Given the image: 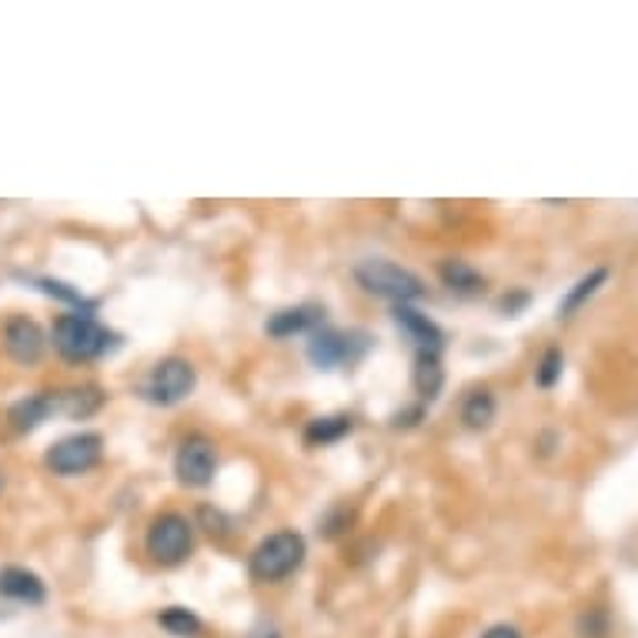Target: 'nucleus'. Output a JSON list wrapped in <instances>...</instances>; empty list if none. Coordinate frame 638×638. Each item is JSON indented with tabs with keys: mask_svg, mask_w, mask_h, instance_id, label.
Masks as SVG:
<instances>
[{
	"mask_svg": "<svg viewBox=\"0 0 638 638\" xmlns=\"http://www.w3.org/2000/svg\"><path fill=\"white\" fill-rule=\"evenodd\" d=\"M111 342H114V335L97 322L94 314L71 311L54 322V348L64 362H74V365L94 362L111 348Z\"/></svg>",
	"mask_w": 638,
	"mask_h": 638,
	"instance_id": "1",
	"label": "nucleus"
},
{
	"mask_svg": "<svg viewBox=\"0 0 638 638\" xmlns=\"http://www.w3.org/2000/svg\"><path fill=\"white\" fill-rule=\"evenodd\" d=\"M304 555H307L304 538L297 532L284 529V532H274V535H268V538H261L254 545L248 568H251L254 582H281V578H287V575H294L301 568Z\"/></svg>",
	"mask_w": 638,
	"mask_h": 638,
	"instance_id": "2",
	"label": "nucleus"
},
{
	"mask_svg": "<svg viewBox=\"0 0 638 638\" xmlns=\"http://www.w3.org/2000/svg\"><path fill=\"white\" fill-rule=\"evenodd\" d=\"M355 278L368 294L388 297L395 304H411V301L425 297V281L415 271H408V268H401L395 261H381V258L365 261V264H358Z\"/></svg>",
	"mask_w": 638,
	"mask_h": 638,
	"instance_id": "3",
	"label": "nucleus"
},
{
	"mask_svg": "<svg viewBox=\"0 0 638 638\" xmlns=\"http://www.w3.org/2000/svg\"><path fill=\"white\" fill-rule=\"evenodd\" d=\"M191 545H195L191 522L178 512L157 515L147 529V538H144V548L157 565H181L191 555Z\"/></svg>",
	"mask_w": 638,
	"mask_h": 638,
	"instance_id": "4",
	"label": "nucleus"
},
{
	"mask_svg": "<svg viewBox=\"0 0 638 638\" xmlns=\"http://www.w3.org/2000/svg\"><path fill=\"white\" fill-rule=\"evenodd\" d=\"M195 365L185 362V358H165L161 365H154V372L147 375L144 381V398L150 405H161V408H171V405H181L191 391H195Z\"/></svg>",
	"mask_w": 638,
	"mask_h": 638,
	"instance_id": "5",
	"label": "nucleus"
},
{
	"mask_svg": "<svg viewBox=\"0 0 638 638\" xmlns=\"http://www.w3.org/2000/svg\"><path fill=\"white\" fill-rule=\"evenodd\" d=\"M101 451H104V438L97 431H77L51 444L44 454V464L54 474H84L101 461Z\"/></svg>",
	"mask_w": 638,
	"mask_h": 638,
	"instance_id": "6",
	"label": "nucleus"
},
{
	"mask_svg": "<svg viewBox=\"0 0 638 638\" xmlns=\"http://www.w3.org/2000/svg\"><path fill=\"white\" fill-rule=\"evenodd\" d=\"M218 471V451L205 435H191L181 441L178 454H175V474L178 482L188 489H208L215 482Z\"/></svg>",
	"mask_w": 638,
	"mask_h": 638,
	"instance_id": "7",
	"label": "nucleus"
},
{
	"mask_svg": "<svg viewBox=\"0 0 638 638\" xmlns=\"http://www.w3.org/2000/svg\"><path fill=\"white\" fill-rule=\"evenodd\" d=\"M48 348V338L38 322H31L28 314H14L4 322V352L18 365H38Z\"/></svg>",
	"mask_w": 638,
	"mask_h": 638,
	"instance_id": "8",
	"label": "nucleus"
},
{
	"mask_svg": "<svg viewBox=\"0 0 638 638\" xmlns=\"http://www.w3.org/2000/svg\"><path fill=\"white\" fill-rule=\"evenodd\" d=\"M395 325L401 328V335L418 348V352H441V345H444V335H441V328L431 322L428 314H421V311H415L411 304H395Z\"/></svg>",
	"mask_w": 638,
	"mask_h": 638,
	"instance_id": "9",
	"label": "nucleus"
},
{
	"mask_svg": "<svg viewBox=\"0 0 638 638\" xmlns=\"http://www.w3.org/2000/svg\"><path fill=\"white\" fill-rule=\"evenodd\" d=\"M362 352L352 348V335H342V332H332V328H322L314 332L311 345H307V358L317 365V368H338L345 362H355Z\"/></svg>",
	"mask_w": 638,
	"mask_h": 638,
	"instance_id": "10",
	"label": "nucleus"
},
{
	"mask_svg": "<svg viewBox=\"0 0 638 638\" xmlns=\"http://www.w3.org/2000/svg\"><path fill=\"white\" fill-rule=\"evenodd\" d=\"M0 598H11L21 605H41L48 598V588H44L41 575H34L21 565H8V568H0Z\"/></svg>",
	"mask_w": 638,
	"mask_h": 638,
	"instance_id": "11",
	"label": "nucleus"
},
{
	"mask_svg": "<svg viewBox=\"0 0 638 638\" xmlns=\"http://www.w3.org/2000/svg\"><path fill=\"white\" fill-rule=\"evenodd\" d=\"M317 325H322V311H317V307H291V311L271 314L268 335H271V338H291V335L311 332V328H317Z\"/></svg>",
	"mask_w": 638,
	"mask_h": 638,
	"instance_id": "12",
	"label": "nucleus"
},
{
	"mask_svg": "<svg viewBox=\"0 0 638 638\" xmlns=\"http://www.w3.org/2000/svg\"><path fill=\"white\" fill-rule=\"evenodd\" d=\"M104 405L101 388L84 385V388H67V391H54V411H64L71 418H87Z\"/></svg>",
	"mask_w": 638,
	"mask_h": 638,
	"instance_id": "13",
	"label": "nucleus"
},
{
	"mask_svg": "<svg viewBox=\"0 0 638 638\" xmlns=\"http://www.w3.org/2000/svg\"><path fill=\"white\" fill-rule=\"evenodd\" d=\"M51 411H54V391H38L11 408V425L18 431H34L41 421H48Z\"/></svg>",
	"mask_w": 638,
	"mask_h": 638,
	"instance_id": "14",
	"label": "nucleus"
},
{
	"mask_svg": "<svg viewBox=\"0 0 638 638\" xmlns=\"http://www.w3.org/2000/svg\"><path fill=\"white\" fill-rule=\"evenodd\" d=\"M495 411H499L495 395H492L489 388H474V391L464 398V405H461V421H464L468 428H474V431H482V428H489V425L495 421Z\"/></svg>",
	"mask_w": 638,
	"mask_h": 638,
	"instance_id": "15",
	"label": "nucleus"
},
{
	"mask_svg": "<svg viewBox=\"0 0 638 638\" xmlns=\"http://www.w3.org/2000/svg\"><path fill=\"white\" fill-rule=\"evenodd\" d=\"M441 385H444V372H441L438 355L435 352H418V358H415V388H418V395L431 401V398H438Z\"/></svg>",
	"mask_w": 638,
	"mask_h": 638,
	"instance_id": "16",
	"label": "nucleus"
},
{
	"mask_svg": "<svg viewBox=\"0 0 638 638\" xmlns=\"http://www.w3.org/2000/svg\"><path fill=\"white\" fill-rule=\"evenodd\" d=\"M605 281H608V271H605V268H595V271H588L585 278H578V281L568 287L565 301L558 304V314H562V317H572L588 297H595V291H598Z\"/></svg>",
	"mask_w": 638,
	"mask_h": 638,
	"instance_id": "17",
	"label": "nucleus"
},
{
	"mask_svg": "<svg viewBox=\"0 0 638 638\" xmlns=\"http://www.w3.org/2000/svg\"><path fill=\"white\" fill-rule=\"evenodd\" d=\"M355 428V421L348 415H335V418H314L304 431L307 444H332L338 438H345Z\"/></svg>",
	"mask_w": 638,
	"mask_h": 638,
	"instance_id": "18",
	"label": "nucleus"
},
{
	"mask_svg": "<svg viewBox=\"0 0 638 638\" xmlns=\"http://www.w3.org/2000/svg\"><path fill=\"white\" fill-rule=\"evenodd\" d=\"M157 625H161L168 635H175V638H198L201 635V618L195 615V611H188V608H181V605H175V608H165L161 615H157Z\"/></svg>",
	"mask_w": 638,
	"mask_h": 638,
	"instance_id": "19",
	"label": "nucleus"
},
{
	"mask_svg": "<svg viewBox=\"0 0 638 638\" xmlns=\"http://www.w3.org/2000/svg\"><path fill=\"white\" fill-rule=\"evenodd\" d=\"M441 281H444L451 291H461V294H471V291H478V287H485V278L478 274L471 264H464V261H444V264H441Z\"/></svg>",
	"mask_w": 638,
	"mask_h": 638,
	"instance_id": "20",
	"label": "nucleus"
},
{
	"mask_svg": "<svg viewBox=\"0 0 638 638\" xmlns=\"http://www.w3.org/2000/svg\"><path fill=\"white\" fill-rule=\"evenodd\" d=\"M44 294H51V297H57V301H67V304H74L81 314H91L94 311V301H87L81 291H74L71 284H64V281H51V278H38L34 281Z\"/></svg>",
	"mask_w": 638,
	"mask_h": 638,
	"instance_id": "21",
	"label": "nucleus"
},
{
	"mask_svg": "<svg viewBox=\"0 0 638 638\" xmlns=\"http://www.w3.org/2000/svg\"><path fill=\"white\" fill-rule=\"evenodd\" d=\"M562 368H565L562 352H558V348H548V352L542 355L538 368H535V381H538V388H555L558 378H562Z\"/></svg>",
	"mask_w": 638,
	"mask_h": 638,
	"instance_id": "22",
	"label": "nucleus"
},
{
	"mask_svg": "<svg viewBox=\"0 0 638 638\" xmlns=\"http://www.w3.org/2000/svg\"><path fill=\"white\" fill-rule=\"evenodd\" d=\"M482 638H522V631L512 628V625H495V628H489Z\"/></svg>",
	"mask_w": 638,
	"mask_h": 638,
	"instance_id": "23",
	"label": "nucleus"
},
{
	"mask_svg": "<svg viewBox=\"0 0 638 638\" xmlns=\"http://www.w3.org/2000/svg\"><path fill=\"white\" fill-rule=\"evenodd\" d=\"M248 638H281V635H278V628H271V625H261V628H254Z\"/></svg>",
	"mask_w": 638,
	"mask_h": 638,
	"instance_id": "24",
	"label": "nucleus"
},
{
	"mask_svg": "<svg viewBox=\"0 0 638 638\" xmlns=\"http://www.w3.org/2000/svg\"><path fill=\"white\" fill-rule=\"evenodd\" d=\"M0 489H4V478H0Z\"/></svg>",
	"mask_w": 638,
	"mask_h": 638,
	"instance_id": "25",
	"label": "nucleus"
}]
</instances>
